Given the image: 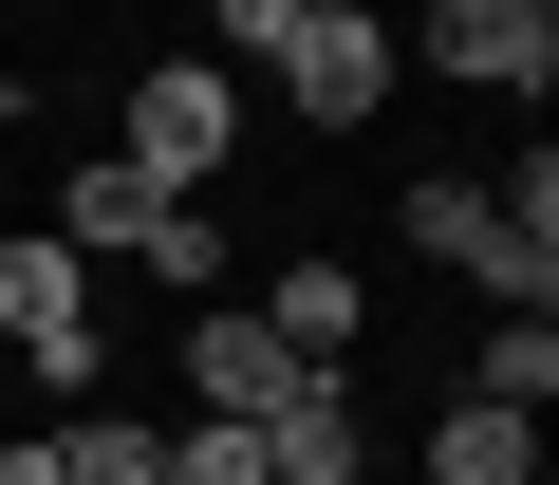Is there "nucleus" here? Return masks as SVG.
Masks as SVG:
<instances>
[{
  "label": "nucleus",
  "mask_w": 559,
  "mask_h": 485,
  "mask_svg": "<svg viewBox=\"0 0 559 485\" xmlns=\"http://www.w3.org/2000/svg\"><path fill=\"white\" fill-rule=\"evenodd\" d=\"M112 150H131L168 205H205V187H224V150H242V75H224V57H150V75L112 94Z\"/></svg>",
  "instance_id": "2"
},
{
  "label": "nucleus",
  "mask_w": 559,
  "mask_h": 485,
  "mask_svg": "<svg viewBox=\"0 0 559 485\" xmlns=\"http://www.w3.org/2000/svg\"><path fill=\"white\" fill-rule=\"evenodd\" d=\"M187 392H205V429H280V411H299V355H280L242 299H205L187 318Z\"/></svg>",
  "instance_id": "5"
},
{
  "label": "nucleus",
  "mask_w": 559,
  "mask_h": 485,
  "mask_svg": "<svg viewBox=\"0 0 559 485\" xmlns=\"http://www.w3.org/2000/svg\"><path fill=\"white\" fill-rule=\"evenodd\" d=\"M299 20H318V0H205V57H224V75H261Z\"/></svg>",
  "instance_id": "14"
},
{
  "label": "nucleus",
  "mask_w": 559,
  "mask_h": 485,
  "mask_svg": "<svg viewBox=\"0 0 559 485\" xmlns=\"http://www.w3.org/2000/svg\"><path fill=\"white\" fill-rule=\"evenodd\" d=\"M540 485H559V466H540Z\"/></svg>",
  "instance_id": "17"
},
{
  "label": "nucleus",
  "mask_w": 559,
  "mask_h": 485,
  "mask_svg": "<svg viewBox=\"0 0 559 485\" xmlns=\"http://www.w3.org/2000/svg\"><path fill=\"white\" fill-rule=\"evenodd\" d=\"M429 485H540V429L485 411V392H448V411H429Z\"/></svg>",
  "instance_id": "10"
},
{
  "label": "nucleus",
  "mask_w": 559,
  "mask_h": 485,
  "mask_svg": "<svg viewBox=\"0 0 559 485\" xmlns=\"http://www.w3.org/2000/svg\"><path fill=\"white\" fill-rule=\"evenodd\" d=\"M0 485H57V429H38V448H0Z\"/></svg>",
  "instance_id": "16"
},
{
  "label": "nucleus",
  "mask_w": 559,
  "mask_h": 485,
  "mask_svg": "<svg viewBox=\"0 0 559 485\" xmlns=\"http://www.w3.org/2000/svg\"><path fill=\"white\" fill-rule=\"evenodd\" d=\"M261 485H373V411H355V374H299V411L261 429Z\"/></svg>",
  "instance_id": "8"
},
{
  "label": "nucleus",
  "mask_w": 559,
  "mask_h": 485,
  "mask_svg": "<svg viewBox=\"0 0 559 485\" xmlns=\"http://www.w3.org/2000/svg\"><path fill=\"white\" fill-rule=\"evenodd\" d=\"M392 224H411V262H448L485 318H559V242H522L466 168H411V205H392Z\"/></svg>",
  "instance_id": "1"
},
{
  "label": "nucleus",
  "mask_w": 559,
  "mask_h": 485,
  "mask_svg": "<svg viewBox=\"0 0 559 485\" xmlns=\"http://www.w3.org/2000/svg\"><path fill=\"white\" fill-rule=\"evenodd\" d=\"M168 485H261V429H168Z\"/></svg>",
  "instance_id": "15"
},
{
  "label": "nucleus",
  "mask_w": 559,
  "mask_h": 485,
  "mask_svg": "<svg viewBox=\"0 0 559 485\" xmlns=\"http://www.w3.org/2000/svg\"><path fill=\"white\" fill-rule=\"evenodd\" d=\"M242 318H261L280 355H299V374H355V336H373V281H355V262H280Z\"/></svg>",
  "instance_id": "6"
},
{
  "label": "nucleus",
  "mask_w": 559,
  "mask_h": 485,
  "mask_svg": "<svg viewBox=\"0 0 559 485\" xmlns=\"http://www.w3.org/2000/svg\"><path fill=\"white\" fill-rule=\"evenodd\" d=\"M466 392L540 429V411H559V318H485V336H466Z\"/></svg>",
  "instance_id": "11"
},
{
  "label": "nucleus",
  "mask_w": 559,
  "mask_h": 485,
  "mask_svg": "<svg viewBox=\"0 0 559 485\" xmlns=\"http://www.w3.org/2000/svg\"><path fill=\"white\" fill-rule=\"evenodd\" d=\"M0 336H20V355H38V336H94V262H75L57 224L0 242Z\"/></svg>",
  "instance_id": "9"
},
{
  "label": "nucleus",
  "mask_w": 559,
  "mask_h": 485,
  "mask_svg": "<svg viewBox=\"0 0 559 485\" xmlns=\"http://www.w3.org/2000/svg\"><path fill=\"white\" fill-rule=\"evenodd\" d=\"M150 224H168V187L131 150H75L57 168V242H75V262H150Z\"/></svg>",
  "instance_id": "7"
},
{
  "label": "nucleus",
  "mask_w": 559,
  "mask_h": 485,
  "mask_svg": "<svg viewBox=\"0 0 559 485\" xmlns=\"http://www.w3.org/2000/svg\"><path fill=\"white\" fill-rule=\"evenodd\" d=\"M392 75H411V57H392L373 0H336V20H299V38L261 57V94L299 113V131H373V113H392Z\"/></svg>",
  "instance_id": "3"
},
{
  "label": "nucleus",
  "mask_w": 559,
  "mask_h": 485,
  "mask_svg": "<svg viewBox=\"0 0 559 485\" xmlns=\"http://www.w3.org/2000/svg\"><path fill=\"white\" fill-rule=\"evenodd\" d=\"M392 57H429V75H466V94H540V75H559V0H429Z\"/></svg>",
  "instance_id": "4"
},
{
  "label": "nucleus",
  "mask_w": 559,
  "mask_h": 485,
  "mask_svg": "<svg viewBox=\"0 0 559 485\" xmlns=\"http://www.w3.org/2000/svg\"><path fill=\"white\" fill-rule=\"evenodd\" d=\"M57 485H168V429H131V411H57Z\"/></svg>",
  "instance_id": "12"
},
{
  "label": "nucleus",
  "mask_w": 559,
  "mask_h": 485,
  "mask_svg": "<svg viewBox=\"0 0 559 485\" xmlns=\"http://www.w3.org/2000/svg\"><path fill=\"white\" fill-rule=\"evenodd\" d=\"M150 281H168V299H224V205H168V224H150Z\"/></svg>",
  "instance_id": "13"
}]
</instances>
